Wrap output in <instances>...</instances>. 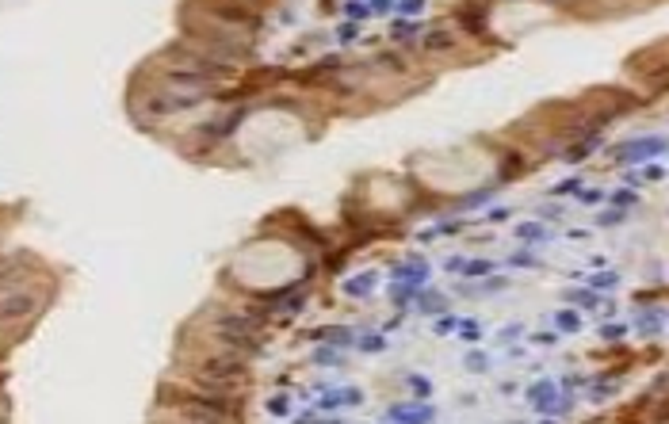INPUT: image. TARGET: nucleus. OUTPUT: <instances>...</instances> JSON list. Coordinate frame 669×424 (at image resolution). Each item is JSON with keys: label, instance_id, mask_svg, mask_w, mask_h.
Listing matches in <instances>:
<instances>
[{"label": "nucleus", "instance_id": "nucleus-4", "mask_svg": "<svg viewBox=\"0 0 669 424\" xmlns=\"http://www.w3.org/2000/svg\"><path fill=\"white\" fill-rule=\"evenodd\" d=\"M39 310V298L31 291H12L0 295V325H12V321H24Z\"/></svg>", "mask_w": 669, "mask_h": 424}, {"label": "nucleus", "instance_id": "nucleus-5", "mask_svg": "<svg viewBox=\"0 0 669 424\" xmlns=\"http://www.w3.org/2000/svg\"><path fill=\"white\" fill-rule=\"evenodd\" d=\"M180 413L187 420H226L230 417V405H222L215 398H196V401H187Z\"/></svg>", "mask_w": 669, "mask_h": 424}, {"label": "nucleus", "instance_id": "nucleus-2", "mask_svg": "<svg viewBox=\"0 0 669 424\" xmlns=\"http://www.w3.org/2000/svg\"><path fill=\"white\" fill-rule=\"evenodd\" d=\"M196 379L203 386H215V390L237 386V382L245 379V360H242V355H207V360L199 363Z\"/></svg>", "mask_w": 669, "mask_h": 424}, {"label": "nucleus", "instance_id": "nucleus-7", "mask_svg": "<svg viewBox=\"0 0 669 424\" xmlns=\"http://www.w3.org/2000/svg\"><path fill=\"white\" fill-rule=\"evenodd\" d=\"M455 42L459 39L452 35V31H428V35H425V50H428V54H444V50H452Z\"/></svg>", "mask_w": 669, "mask_h": 424}, {"label": "nucleus", "instance_id": "nucleus-3", "mask_svg": "<svg viewBox=\"0 0 669 424\" xmlns=\"http://www.w3.org/2000/svg\"><path fill=\"white\" fill-rule=\"evenodd\" d=\"M203 104L199 92H153L146 99V115L153 118H168V115H180V111H192Z\"/></svg>", "mask_w": 669, "mask_h": 424}, {"label": "nucleus", "instance_id": "nucleus-6", "mask_svg": "<svg viewBox=\"0 0 669 424\" xmlns=\"http://www.w3.org/2000/svg\"><path fill=\"white\" fill-rule=\"evenodd\" d=\"M211 15H215V20H222V24H237V27H253L256 24L245 8H226V5H211Z\"/></svg>", "mask_w": 669, "mask_h": 424}, {"label": "nucleus", "instance_id": "nucleus-1", "mask_svg": "<svg viewBox=\"0 0 669 424\" xmlns=\"http://www.w3.org/2000/svg\"><path fill=\"white\" fill-rule=\"evenodd\" d=\"M215 333H218V341H226L230 348H237V352H256L261 348V333H264V325L256 317H249V314H222L218 321H215Z\"/></svg>", "mask_w": 669, "mask_h": 424}]
</instances>
